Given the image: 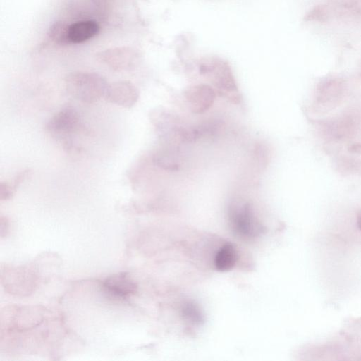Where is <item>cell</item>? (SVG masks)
Returning <instances> with one entry per match:
<instances>
[{"mask_svg": "<svg viewBox=\"0 0 361 361\" xmlns=\"http://www.w3.org/2000/svg\"><path fill=\"white\" fill-rule=\"evenodd\" d=\"M185 96L191 111L195 114H202L212 106L216 94L209 86L198 85L186 90Z\"/></svg>", "mask_w": 361, "mask_h": 361, "instance_id": "obj_4", "label": "cell"}, {"mask_svg": "<svg viewBox=\"0 0 361 361\" xmlns=\"http://www.w3.org/2000/svg\"><path fill=\"white\" fill-rule=\"evenodd\" d=\"M30 169H25L18 173L10 181L0 182V200H9L16 192L18 187L30 176Z\"/></svg>", "mask_w": 361, "mask_h": 361, "instance_id": "obj_10", "label": "cell"}, {"mask_svg": "<svg viewBox=\"0 0 361 361\" xmlns=\"http://www.w3.org/2000/svg\"><path fill=\"white\" fill-rule=\"evenodd\" d=\"M66 89L73 97L86 104H93L104 97L108 87L105 80L94 73H75L65 81Z\"/></svg>", "mask_w": 361, "mask_h": 361, "instance_id": "obj_1", "label": "cell"}, {"mask_svg": "<svg viewBox=\"0 0 361 361\" xmlns=\"http://www.w3.org/2000/svg\"><path fill=\"white\" fill-rule=\"evenodd\" d=\"M154 163L165 170H178L180 161L174 149L169 147H162L158 149L153 156Z\"/></svg>", "mask_w": 361, "mask_h": 361, "instance_id": "obj_9", "label": "cell"}, {"mask_svg": "<svg viewBox=\"0 0 361 361\" xmlns=\"http://www.w3.org/2000/svg\"><path fill=\"white\" fill-rule=\"evenodd\" d=\"M104 288L111 294L121 298L135 293L137 286L126 273H120L107 278L104 281Z\"/></svg>", "mask_w": 361, "mask_h": 361, "instance_id": "obj_5", "label": "cell"}, {"mask_svg": "<svg viewBox=\"0 0 361 361\" xmlns=\"http://www.w3.org/2000/svg\"><path fill=\"white\" fill-rule=\"evenodd\" d=\"M237 261V252L231 244H225L216 252L214 266L219 271H227L233 269Z\"/></svg>", "mask_w": 361, "mask_h": 361, "instance_id": "obj_8", "label": "cell"}, {"mask_svg": "<svg viewBox=\"0 0 361 361\" xmlns=\"http://www.w3.org/2000/svg\"><path fill=\"white\" fill-rule=\"evenodd\" d=\"M139 90L128 81H118L108 85L105 99L114 104L131 108L137 102Z\"/></svg>", "mask_w": 361, "mask_h": 361, "instance_id": "obj_3", "label": "cell"}, {"mask_svg": "<svg viewBox=\"0 0 361 361\" xmlns=\"http://www.w3.org/2000/svg\"><path fill=\"white\" fill-rule=\"evenodd\" d=\"M99 30L92 20L78 21L67 27V39L73 43H81L94 37Z\"/></svg>", "mask_w": 361, "mask_h": 361, "instance_id": "obj_7", "label": "cell"}, {"mask_svg": "<svg viewBox=\"0 0 361 361\" xmlns=\"http://www.w3.org/2000/svg\"><path fill=\"white\" fill-rule=\"evenodd\" d=\"M233 222L237 232L241 235L251 236L257 231L256 221L248 204H244L235 209Z\"/></svg>", "mask_w": 361, "mask_h": 361, "instance_id": "obj_6", "label": "cell"}, {"mask_svg": "<svg viewBox=\"0 0 361 361\" xmlns=\"http://www.w3.org/2000/svg\"><path fill=\"white\" fill-rule=\"evenodd\" d=\"M83 128L79 113L71 106L56 112L47 123L46 131L54 138L61 141L66 149L73 147L72 138Z\"/></svg>", "mask_w": 361, "mask_h": 361, "instance_id": "obj_2", "label": "cell"}]
</instances>
